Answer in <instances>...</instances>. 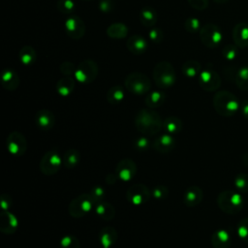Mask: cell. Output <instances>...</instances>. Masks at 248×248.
<instances>
[{"instance_id": "6da1fadb", "label": "cell", "mask_w": 248, "mask_h": 248, "mask_svg": "<svg viewBox=\"0 0 248 248\" xmlns=\"http://www.w3.org/2000/svg\"><path fill=\"white\" fill-rule=\"evenodd\" d=\"M135 126L142 135L153 136L162 130L164 120L152 108H142L135 117Z\"/></svg>"}, {"instance_id": "7a4b0ae2", "label": "cell", "mask_w": 248, "mask_h": 248, "mask_svg": "<svg viewBox=\"0 0 248 248\" xmlns=\"http://www.w3.org/2000/svg\"><path fill=\"white\" fill-rule=\"evenodd\" d=\"M213 106L218 114L222 116L233 115L239 107L236 97L229 91H219L214 95Z\"/></svg>"}, {"instance_id": "3957f363", "label": "cell", "mask_w": 248, "mask_h": 248, "mask_svg": "<svg viewBox=\"0 0 248 248\" xmlns=\"http://www.w3.org/2000/svg\"><path fill=\"white\" fill-rule=\"evenodd\" d=\"M217 204L225 213L235 214L238 213L243 207L244 201L238 193L225 190L219 194L217 198Z\"/></svg>"}, {"instance_id": "277c9868", "label": "cell", "mask_w": 248, "mask_h": 248, "mask_svg": "<svg viewBox=\"0 0 248 248\" xmlns=\"http://www.w3.org/2000/svg\"><path fill=\"white\" fill-rule=\"evenodd\" d=\"M96 202L89 193L74 198L69 204V214L74 218H81L94 210Z\"/></svg>"}, {"instance_id": "5b68a950", "label": "cell", "mask_w": 248, "mask_h": 248, "mask_svg": "<svg viewBox=\"0 0 248 248\" xmlns=\"http://www.w3.org/2000/svg\"><path fill=\"white\" fill-rule=\"evenodd\" d=\"M63 165V155L56 148L46 151L40 160V170L45 175L55 174Z\"/></svg>"}, {"instance_id": "8992f818", "label": "cell", "mask_w": 248, "mask_h": 248, "mask_svg": "<svg viewBox=\"0 0 248 248\" xmlns=\"http://www.w3.org/2000/svg\"><path fill=\"white\" fill-rule=\"evenodd\" d=\"M153 78L158 87L168 88L173 85L175 81V72L169 62H159L153 70Z\"/></svg>"}, {"instance_id": "52a82bcc", "label": "cell", "mask_w": 248, "mask_h": 248, "mask_svg": "<svg viewBox=\"0 0 248 248\" xmlns=\"http://www.w3.org/2000/svg\"><path fill=\"white\" fill-rule=\"evenodd\" d=\"M125 87L136 95H143L149 92L151 83L149 78L141 73H131L125 79Z\"/></svg>"}, {"instance_id": "ba28073f", "label": "cell", "mask_w": 248, "mask_h": 248, "mask_svg": "<svg viewBox=\"0 0 248 248\" xmlns=\"http://www.w3.org/2000/svg\"><path fill=\"white\" fill-rule=\"evenodd\" d=\"M200 37L202 44L207 47H216L222 42V32L219 27L213 23L203 25L200 30Z\"/></svg>"}, {"instance_id": "9c48e42d", "label": "cell", "mask_w": 248, "mask_h": 248, "mask_svg": "<svg viewBox=\"0 0 248 248\" xmlns=\"http://www.w3.org/2000/svg\"><path fill=\"white\" fill-rule=\"evenodd\" d=\"M151 197V191L142 183L133 184L126 191V199L133 205H142Z\"/></svg>"}, {"instance_id": "30bf717a", "label": "cell", "mask_w": 248, "mask_h": 248, "mask_svg": "<svg viewBox=\"0 0 248 248\" xmlns=\"http://www.w3.org/2000/svg\"><path fill=\"white\" fill-rule=\"evenodd\" d=\"M74 75L80 83H90L98 75V67L94 61L84 60L76 68Z\"/></svg>"}, {"instance_id": "8fae6325", "label": "cell", "mask_w": 248, "mask_h": 248, "mask_svg": "<svg viewBox=\"0 0 248 248\" xmlns=\"http://www.w3.org/2000/svg\"><path fill=\"white\" fill-rule=\"evenodd\" d=\"M6 146L12 155L21 156L26 152L27 149L26 138L19 132H12L6 139Z\"/></svg>"}, {"instance_id": "7c38bea8", "label": "cell", "mask_w": 248, "mask_h": 248, "mask_svg": "<svg viewBox=\"0 0 248 248\" xmlns=\"http://www.w3.org/2000/svg\"><path fill=\"white\" fill-rule=\"evenodd\" d=\"M114 172L119 180L123 182L131 181L137 173V165L132 159H129V158L121 159L117 163Z\"/></svg>"}, {"instance_id": "4fadbf2b", "label": "cell", "mask_w": 248, "mask_h": 248, "mask_svg": "<svg viewBox=\"0 0 248 248\" xmlns=\"http://www.w3.org/2000/svg\"><path fill=\"white\" fill-rule=\"evenodd\" d=\"M199 83L202 89L206 91H214L219 88L221 78L214 70L204 69L202 70L199 75Z\"/></svg>"}, {"instance_id": "5bb4252c", "label": "cell", "mask_w": 248, "mask_h": 248, "mask_svg": "<svg viewBox=\"0 0 248 248\" xmlns=\"http://www.w3.org/2000/svg\"><path fill=\"white\" fill-rule=\"evenodd\" d=\"M176 145V140L174 136L165 133L155 138L152 142V147L159 153H169L174 149Z\"/></svg>"}, {"instance_id": "9a60e30c", "label": "cell", "mask_w": 248, "mask_h": 248, "mask_svg": "<svg viewBox=\"0 0 248 248\" xmlns=\"http://www.w3.org/2000/svg\"><path fill=\"white\" fill-rule=\"evenodd\" d=\"M65 30L73 39H80L85 31V25L83 21L76 16H71L65 21Z\"/></svg>"}, {"instance_id": "2e32d148", "label": "cell", "mask_w": 248, "mask_h": 248, "mask_svg": "<svg viewBox=\"0 0 248 248\" xmlns=\"http://www.w3.org/2000/svg\"><path fill=\"white\" fill-rule=\"evenodd\" d=\"M18 228V220L15 214L8 211H3L0 214V232L5 234H12Z\"/></svg>"}, {"instance_id": "e0dca14e", "label": "cell", "mask_w": 248, "mask_h": 248, "mask_svg": "<svg viewBox=\"0 0 248 248\" xmlns=\"http://www.w3.org/2000/svg\"><path fill=\"white\" fill-rule=\"evenodd\" d=\"M35 122L39 129L48 131L52 129L55 124V116L48 109H41L36 113Z\"/></svg>"}, {"instance_id": "ac0fdd59", "label": "cell", "mask_w": 248, "mask_h": 248, "mask_svg": "<svg viewBox=\"0 0 248 248\" xmlns=\"http://www.w3.org/2000/svg\"><path fill=\"white\" fill-rule=\"evenodd\" d=\"M232 39L234 45L239 47L248 46V24L245 22L237 23L232 30Z\"/></svg>"}, {"instance_id": "d6986e66", "label": "cell", "mask_w": 248, "mask_h": 248, "mask_svg": "<svg viewBox=\"0 0 248 248\" xmlns=\"http://www.w3.org/2000/svg\"><path fill=\"white\" fill-rule=\"evenodd\" d=\"M203 197L202 190L198 186H191L186 189L183 195V202L185 205L192 207L198 205Z\"/></svg>"}, {"instance_id": "ffe728a7", "label": "cell", "mask_w": 248, "mask_h": 248, "mask_svg": "<svg viewBox=\"0 0 248 248\" xmlns=\"http://www.w3.org/2000/svg\"><path fill=\"white\" fill-rule=\"evenodd\" d=\"M230 78L242 90H248V67H240L232 70Z\"/></svg>"}, {"instance_id": "44dd1931", "label": "cell", "mask_w": 248, "mask_h": 248, "mask_svg": "<svg viewBox=\"0 0 248 248\" xmlns=\"http://www.w3.org/2000/svg\"><path fill=\"white\" fill-rule=\"evenodd\" d=\"M1 82L4 88L12 91L17 88L19 84V78L14 70L7 69L1 74Z\"/></svg>"}, {"instance_id": "7402d4cb", "label": "cell", "mask_w": 248, "mask_h": 248, "mask_svg": "<svg viewBox=\"0 0 248 248\" xmlns=\"http://www.w3.org/2000/svg\"><path fill=\"white\" fill-rule=\"evenodd\" d=\"M99 240L102 248H110L117 240V232L112 227H105L100 232Z\"/></svg>"}, {"instance_id": "603a6c76", "label": "cell", "mask_w": 248, "mask_h": 248, "mask_svg": "<svg viewBox=\"0 0 248 248\" xmlns=\"http://www.w3.org/2000/svg\"><path fill=\"white\" fill-rule=\"evenodd\" d=\"M94 212L102 219L109 221L111 219H113V217L115 216V208L114 206L109 203L105 201L103 202H99L95 204L94 207Z\"/></svg>"}, {"instance_id": "cb8c5ba5", "label": "cell", "mask_w": 248, "mask_h": 248, "mask_svg": "<svg viewBox=\"0 0 248 248\" xmlns=\"http://www.w3.org/2000/svg\"><path fill=\"white\" fill-rule=\"evenodd\" d=\"M127 47L134 54H141L147 48V42L141 36L134 35L128 39Z\"/></svg>"}, {"instance_id": "d4e9b609", "label": "cell", "mask_w": 248, "mask_h": 248, "mask_svg": "<svg viewBox=\"0 0 248 248\" xmlns=\"http://www.w3.org/2000/svg\"><path fill=\"white\" fill-rule=\"evenodd\" d=\"M211 244L214 248H229L231 244V237L227 231H216L211 236Z\"/></svg>"}, {"instance_id": "484cf974", "label": "cell", "mask_w": 248, "mask_h": 248, "mask_svg": "<svg viewBox=\"0 0 248 248\" xmlns=\"http://www.w3.org/2000/svg\"><path fill=\"white\" fill-rule=\"evenodd\" d=\"M182 127V121L180 120V118L176 116H168L164 120V130L166 131V133L170 134L172 136H175L178 133H180Z\"/></svg>"}, {"instance_id": "4316f807", "label": "cell", "mask_w": 248, "mask_h": 248, "mask_svg": "<svg viewBox=\"0 0 248 248\" xmlns=\"http://www.w3.org/2000/svg\"><path fill=\"white\" fill-rule=\"evenodd\" d=\"M80 161V153L78 150L71 148L63 153V166L67 169L76 168Z\"/></svg>"}, {"instance_id": "83f0119b", "label": "cell", "mask_w": 248, "mask_h": 248, "mask_svg": "<svg viewBox=\"0 0 248 248\" xmlns=\"http://www.w3.org/2000/svg\"><path fill=\"white\" fill-rule=\"evenodd\" d=\"M75 87V81L71 77H66L58 80L56 83V90L59 95L63 97L69 96Z\"/></svg>"}, {"instance_id": "f1b7e54d", "label": "cell", "mask_w": 248, "mask_h": 248, "mask_svg": "<svg viewBox=\"0 0 248 248\" xmlns=\"http://www.w3.org/2000/svg\"><path fill=\"white\" fill-rule=\"evenodd\" d=\"M124 97H125V93L121 85H114L110 87L107 93V100L111 105H117L121 103Z\"/></svg>"}, {"instance_id": "f546056e", "label": "cell", "mask_w": 248, "mask_h": 248, "mask_svg": "<svg viewBox=\"0 0 248 248\" xmlns=\"http://www.w3.org/2000/svg\"><path fill=\"white\" fill-rule=\"evenodd\" d=\"M165 101V94L161 91H152L145 97V104L149 108H154L163 105Z\"/></svg>"}, {"instance_id": "4dcf8cb0", "label": "cell", "mask_w": 248, "mask_h": 248, "mask_svg": "<svg viewBox=\"0 0 248 248\" xmlns=\"http://www.w3.org/2000/svg\"><path fill=\"white\" fill-rule=\"evenodd\" d=\"M108 35L110 38L113 39H122L124 37H126L127 33H128V29L126 27L125 24L117 22V23H112L107 30Z\"/></svg>"}, {"instance_id": "1f68e13d", "label": "cell", "mask_w": 248, "mask_h": 248, "mask_svg": "<svg viewBox=\"0 0 248 248\" xmlns=\"http://www.w3.org/2000/svg\"><path fill=\"white\" fill-rule=\"evenodd\" d=\"M201 71V64L197 61H187L182 66V72L188 78H194L197 75H200Z\"/></svg>"}, {"instance_id": "d6a6232c", "label": "cell", "mask_w": 248, "mask_h": 248, "mask_svg": "<svg viewBox=\"0 0 248 248\" xmlns=\"http://www.w3.org/2000/svg\"><path fill=\"white\" fill-rule=\"evenodd\" d=\"M19 58H20L21 63L24 65L33 64L36 60V52L33 49V47L26 46L20 49Z\"/></svg>"}, {"instance_id": "836d02e7", "label": "cell", "mask_w": 248, "mask_h": 248, "mask_svg": "<svg viewBox=\"0 0 248 248\" xmlns=\"http://www.w3.org/2000/svg\"><path fill=\"white\" fill-rule=\"evenodd\" d=\"M151 144L152 143H150V140H148L147 137H145V135L139 136V137L135 138L133 140V147L135 150H137L139 152L147 151Z\"/></svg>"}, {"instance_id": "e575fe53", "label": "cell", "mask_w": 248, "mask_h": 248, "mask_svg": "<svg viewBox=\"0 0 248 248\" xmlns=\"http://www.w3.org/2000/svg\"><path fill=\"white\" fill-rule=\"evenodd\" d=\"M140 20L144 25H153L156 21V12L149 7L142 9L140 12Z\"/></svg>"}, {"instance_id": "d590c367", "label": "cell", "mask_w": 248, "mask_h": 248, "mask_svg": "<svg viewBox=\"0 0 248 248\" xmlns=\"http://www.w3.org/2000/svg\"><path fill=\"white\" fill-rule=\"evenodd\" d=\"M61 248H80L79 240L72 234L64 235L60 240Z\"/></svg>"}, {"instance_id": "8d00e7d4", "label": "cell", "mask_w": 248, "mask_h": 248, "mask_svg": "<svg viewBox=\"0 0 248 248\" xmlns=\"http://www.w3.org/2000/svg\"><path fill=\"white\" fill-rule=\"evenodd\" d=\"M234 186L239 192H248V175L246 173H240L235 177Z\"/></svg>"}, {"instance_id": "74e56055", "label": "cell", "mask_w": 248, "mask_h": 248, "mask_svg": "<svg viewBox=\"0 0 248 248\" xmlns=\"http://www.w3.org/2000/svg\"><path fill=\"white\" fill-rule=\"evenodd\" d=\"M169 196V189L165 185H157L151 190V197L156 200H165Z\"/></svg>"}, {"instance_id": "f35d334b", "label": "cell", "mask_w": 248, "mask_h": 248, "mask_svg": "<svg viewBox=\"0 0 248 248\" xmlns=\"http://www.w3.org/2000/svg\"><path fill=\"white\" fill-rule=\"evenodd\" d=\"M237 46L236 45H227L223 47L222 49V53L223 56L227 59V60H234L237 56Z\"/></svg>"}, {"instance_id": "ab89813d", "label": "cell", "mask_w": 248, "mask_h": 248, "mask_svg": "<svg viewBox=\"0 0 248 248\" xmlns=\"http://www.w3.org/2000/svg\"><path fill=\"white\" fill-rule=\"evenodd\" d=\"M75 3L73 0H59L57 8L63 14H71L75 10Z\"/></svg>"}, {"instance_id": "60d3db41", "label": "cell", "mask_w": 248, "mask_h": 248, "mask_svg": "<svg viewBox=\"0 0 248 248\" xmlns=\"http://www.w3.org/2000/svg\"><path fill=\"white\" fill-rule=\"evenodd\" d=\"M89 194L92 196V198L94 199V201L96 202V203L99 202H103L104 199H105V197H106V191H105V189H104L102 186H99V185L94 186V187L90 190Z\"/></svg>"}, {"instance_id": "b9f144b4", "label": "cell", "mask_w": 248, "mask_h": 248, "mask_svg": "<svg viewBox=\"0 0 248 248\" xmlns=\"http://www.w3.org/2000/svg\"><path fill=\"white\" fill-rule=\"evenodd\" d=\"M237 233L241 239L248 243V218L242 220L237 227Z\"/></svg>"}, {"instance_id": "7bdbcfd3", "label": "cell", "mask_w": 248, "mask_h": 248, "mask_svg": "<svg viewBox=\"0 0 248 248\" xmlns=\"http://www.w3.org/2000/svg\"><path fill=\"white\" fill-rule=\"evenodd\" d=\"M185 28L188 32H196L201 30V25L199 19L195 17H190L185 21Z\"/></svg>"}, {"instance_id": "ee69618b", "label": "cell", "mask_w": 248, "mask_h": 248, "mask_svg": "<svg viewBox=\"0 0 248 248\" xmlns=\"http://www.w3.org/2000/svg\"><path fill=\"white\" fill-rule=\"evenodd\" d=\"M13 204V199L8 194H2L0 196V206L3 211H8Z\"/></svg>"}, {"instance_id": "f6af8a7d", "label": "cell", "mask_w": 248, "mask_h": 248, "mask_svg": "<svg viewBox=\"0 0 248 248\" xmlns=\"http://www.w3.org/2000/svg\"><path fill=\"white\" fill-rule=\"evenodd\" d=\"M189 4L198 10H203L208 5V0H188Z\"/></svg>"}, {"instance_id": "bcb514c9", "label": "cell", "mask_w": 248, "mask_h": 248, "mask_svg": "<svg viewBox=\"0 0 248 248\" xmlns=\"http://www.w3.org/2000/svg\"><path fill=\"white\" fill-rule=\"evenodd\" d=\"M75 71H76L75 66H74L72 63H70V62H65V63H63V64L61 65V72H62L64 75L69 76V75H71L72 73L75 74Z\"/></svg>"}, {"instance_id": "7dc6e473", "label": "cell", "mask_w": 248, "mask_h": 248, "mask_svg": "<svg viewBox=\"0 0 248 248\" xmlns=\"http://www.w3.org/2000/svg\"><path fill=\"white\" fill-rule=\"evenodd\" d=\"M162 37H163V34L159 29H152L149 32V38L153 42H160L162 40Z\"/></svg>"}, {"instance_id": "c3c4849f", "label": "cell", "mask_w": 248, "mask_h": 248, "mask_svg": "<svg viewBox=\"0 0 248 248\" xmlns=\"http://www.w3.org/2000/svg\"><path fill=\"white\" fill-rule=\"evenodd\" d=\"M99 7L103 12H109L112 9V0H100Z\"/></svg>"}, {"instance_id": "681fc988", "label": "cell", "mask_w": 248, "mask_h": 248, "mask_svg": "<svg viewBox=\"0 0 248 248\" xmlns=\"http://www.w3.org/2000/svg\"><path fill=\"white\" fill-rule=\"evenodd\" d=\"M117 179H118V178H117L115 172L110 173V174H108V175L106 177V181H107L108 183H109V184H113L114 182H116Z\"/></svg>"}, {"instance_id": "f907efd6", "label": "cell", "mask_w": 248, "mask_h": 248, "mask_svg": "<svg viewBox=\"0 0 248 248\" xmlns=\"http://www.w3.org/2000/svg\"><path fill=\"white\" fill-rule=\"evenodd\" d=\"M242 113L248 119V101H245L242 104Z\"/></svg>"}, {"instance_id": "816d5d0a", "label": "cell", "mask_w": 248, "mask_h": 248, "mask_svg": "<svg viewBox=\"0 0 248 248\" xmlns=\"http://www.w3.org/2000/svg\"><path fill=\"white\" fill-rule=\"evenodd\" d=\"M215 2H217V3H225V2H227L228 0H214Z\"/></svg>"}]
</instances>
